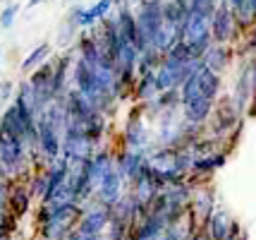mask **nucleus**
Returning a JSON list of instances; mask_svg holds the SVG:
<instances>
[{"label": "nucleus", "mask_w": 256, "mask_h": 240, "mask_svg": "<svg viewBox=\"0 0 256 240\" xmlns=\"http://www.w3.org/2000/svg\"><path fill=\"white\" fill-rule=\"evenodd\" d=\"M213 123L218 132H232V127L240 125V106L232 101V96L213 101Z\"/></svg>", "instance_id": "nucleus-4"}, {"label": "nucleus", "mask_w": 256, "mask_h": 240, "mask_svg": "<svg viewBox=\"0 0 256 240\" xmlns=\"http://www.w3.org/2000/svg\"><path fill=\"white\" fill-rule=\"evenodd\" d=\"M17 15H20V3H10V5H5L2 12H0V27L2 29H10L14 20H17Z\"/></svg>", "instance_id": "nucleus-16"}, {"label": "nucleus", "mask_w": 256, "mask_h": 240, "mask_svg": "<svg viewBox=\"0 0 256 240\" xmlns=\"http://www.w3.org/2000/svg\"><path fill=\"white\" fill-rule=\"evenodd\" d=\"M180 103H187L192 101V99H196V96H201L199 94V70L196 72H192L187 80L180 84Z\"/></svg>", "instance_id": "nucleus-15"}, {"label": "nucleus", "mask_w": 256, "mask_h": 240, "mask_svg": "<svg viewBox=\"0 0 256 240\" xmlns=\"http://www.w3.org/2000/svg\"><path fill=\"white\" fill-rule=\"evenodd\" d=\"M14 106L22 111V113L32 115L34 120H36V115L41 113V108H38V101H36V96H34L32 87H29V82L24 80L20 87H17V94H14Z\"/></svg>", "instance_id": "nucleus-9"}, {"label": "nucleus", "mask_w": 256, "mask_h": 240, "mask_svg": "<svg viewBox=\"0 0 256 240\" xmlns=\"http://www.w3.org/2000/svg\"><path fill=\"white\" fill-rule=\"evenodd\" d=\"M122 139H124V149L146 151V139H148V135H146V127H144V120H142V111H139V108H134L132 115L127 118Z\"/></svg>", "instance_id": "nucleus-6"}, {"label": "nucleus", "mask_w": 256, "mask_h": 240, "mask_svg": "<svg viewBox=\"0 0 256 240\" xmlns=\"http://www.w3.org/2000/svg\"><path fill=\"white\" fill-rule=\"evenodd\" d=\"M234 233H237V223L223 209H213L201 223V235L206 240H228Z\"/></svg>", "instance_id": "nucleus-1"}, {"label": "nucleus", "mask_w": 256, "mask_h": 240, "mask_svg": "<svg viewBox=\"0 0 256 240\" xmlns=\"http://www.w3.org/2000/svg\"><path fill=\"white\" fill-rule=\"evenodd\" d=\"M230 63V53H228V48L225 46H218V44H211V46L204 51V56H201V68L211 70V72H223V68Z\"/></svg>", "instance_id": "nucleus-8"}, {"label": "nucleus", "mask_w": 256, "mask_h": 240, "mask_svg": "<svg viewBox=\"0 0 256 240\" xmlns=\"http://www.w3.org/2000/svg\"><path fill=\"white\" fill-rule=\"evenodd\" d=\"M10 96H12V82L2 80V82H0V103H2V101H8Z\"/></svg>", "instance_id": "nucleus-18"}, {"label": "nucleus", "mask_w": 256, "mask_h": 240, "mask_svg": "<svg viewBox=\"0 0 256 240\" xmlns=\"http://www.w3.org/2000/svg\"><path fill=\"white\" fill-rule=\"evenodd\" d=\"M8 190H10V180L0 178V216L8 211Z\"/></svg>", "instance_id": "nucleus-17"}, {"label": "nucleus", "mask_w": 256, "mask_h": 240, "mask_svg": "<svg viewBox=\"0 0 256 240\" xmlns=\"http://www.w3.org/2000/svg\"><path fill=\"white\" fill-rule=\"evenodd\" d=\"M122 185H124V180H122V175L118 173V168L112 166L110 171L106 173L103 178H100V183L96 185V192H94V202L96 204H100V206H112L120 197L124 194V190H122Z\"/></svg>", "instance_id": "nucleus-3"}, {"label": "nucleus", "mask_w": 256, "mask_h": 240, "mask_svg": "<svg viewBox=\"0 0 256 240\" xmlns=\"http://www.w3.org/2000/svg\"><path fill=\"white\" fill-rule=\"evenodd\" d=\"M158 87H156V72H146V75H139V82H136V96L144 103L154 101L158 96Z\"/></svg>", "instance_id": "nucleus-13"}, {"label": "nucleus", "mask_w": 256, "mask_h": 240, "mask_svg": "<svg viewBox=\"0 0 256 240\" xmlns=\"http://www.w3.org/2000/svg\"><path fill=\"white\" fill-rule=\"evenodd\" d=\"M225 163V154L223 151H216V154H208V156H199V159L192 161V168L190 171L194 175H208L216 168H220Z\"/></svg>", "instance_id": "nucleus-11"}, {"label": "nucleus", "mask_w": 256, "mask_h": 240, "mask_svg": "<svg viewBox=\"0 0 256 240\" xmlns=\"http://www.w3.org/2000/svg\"><path fill=\"white\" fill-rule=\"evenodd\" d=\"M182 108H184V120L187 123H206L213 113V101L208 99H204V96H196V99H192V101L182 103Z\"/></svg>", "instance_id": "nucleus-7"}, {"label": "nucleus", "mask_w": 256, "mask_h": 240, "mask_svg": "<svg viewBox=\"0 0 256 240\" xmlns=\"http://www.w3.org/2000/svg\"><path fill=\"white\" fill-rule=\"evenodd\" d=\"M106 130H108V123H106V115L103 113H91L86 120H84V135L98 147V142L103 139L106 135Z\"/></svg>", "instance_id": "nucleus-12"}, {"label": "nucleus", "mask_w": 256, "mask_h": 240, "mask_svg": "<svg viewBox=\"0 0 256 240\" xmlns=\"http://www.w3.org/2000/svg\"><path fill=\"white\" fill-rule=\"evenodd\" d=\"M234 32H237V24H234L232 10L225 3H218V8L211 17V41L218 46H225L234 36Z\"/></svg>", "instance_id": "nucleus-2"}, {"label": "nucleus", "mask_w": 256, "mask_h": 240, "mask_svg": "<svg viewBox=\"0 0 256 240\" xmlns=\"http://www.w3.org/2000/svg\"><path fill=\"white\" fill-rule=\"evenodd\" d=\"M218 92H220V75L201 68L199 70V94L204 99H208V101H216Z\"/></svg>", "instance_id": "nucleus-10"}, {"label": "nucleus", "mask_w": 256, "mask_h": 240, "mask_svg": "<svg viewBox=\"0 0 256 240\" xmlns=\"http://www.w3.org/2000/svg\"><path fill=\"white\" fill-rule=\"evenodd\" d=\"M38 3H44V0H29V8H36Z\"/></svg>", "instance_id": "nucleus-20"}, {"label": "nucleus", "mask_w": 256, "mask_h": 240, "mask_svg": "<svg viewBox=\"0 0 256 240\" xmlns=\"http://www.w3.org/2000/svg\"><path fill=\"white\" fill-rule=\"evenodd\" d=\"M220 3H225V5L230 8V10H234V8H237V5H240L242 0H220Z\"/></svg>", "instance_id": "nucleus-19"}, {"label": "nucleus", "mask_w": 256, "mask_h": 240, "mask_svg": "<svg viewBox=\"0 0 256 240\" xmlns=\"http://www.w3.org/2000/svg\"><path fill=\"white\" fill-rule=\"evenodd\" d=\"M34 194L29 190L26 180H10V190H8V211L14 218H22L29 214L32 209Z\"/></svg>", "instance_id": "nucleus-5"}, {"label": "nucleus", "mask_w": 256, "mask_h": 240, "mask_svg": "<svg viewBox=\"0 0 256 240\" xmlns=\"http://www.w3.org/2000/svg\"><path fill=\"white\" fill-rule=\"evenodd\" d=\"M48 56H50V44H41V46H36L29 56L24 58L22 72H34L38 65H44L46 60H48Z\"/></svg>", "instance_id": "nucleus-14"}, {"label": "nucleus", "mask_w": 256, "mask_h": 240, "mask_svg": "<svg viewBox=\"0 0 256 240\" xmlns=\"http://www.w3.org/2000/svg\"><path fill=\"white\" fill-rule=\"evenodd\" d=\"M0 240H12V235H0Z\"/></svg>", "instance_id": "nucleus-21"}]
</instances>
